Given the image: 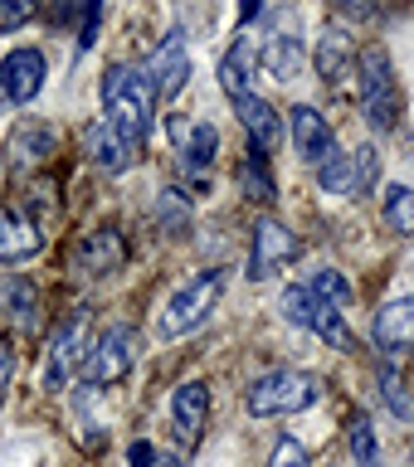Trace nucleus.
<instances>
[{"mask_svg": "<svg viewBox=\"0 0 414 467\" xmlns=\"http://www.w3.org/2000/svg\"><path fill=\"white\" fill-rule=\"evenodd\" d=\"M132 360H137V331H132L127 321H117V327H108L93 341V350H88L83 379L88 385H117V379L132 370Z\"/></svg>", "mask_w": 414, "mask_h": 467, "instance_id": "nucleus-6", "label": "nucleus"}, {"mask_svg": "<svg viewBox=\"0 0 414 467\" xmlns=\"http://www.w3.org/2000/svg\"><path fill=\"white\" fill-rule=\"evenodd\" d=\"M269 467H313V452H307L292 433H283L269 452Z\"/></svg>", "mask_w": 414, "mask_h": 467, "instance_id": "nucleus-30", "label": "nucleus"}, {"mask_svg": "<svg viewBox=\"0 0 414 467\" xmlns=\"http://www.w3.org/2000/svg\"><path fill=\"white\" fill-rule=\"evenodd\" d=\"M234 112H239V122L249 131V146H254V156L269 161L278 151V141H283V117L273 112V102H263V98H239L234 102Z\"/></svg>", "mask_w": 414, "mask_h": 467, "instance_id": "nucleus-11", "label": "nucleus"}, {"mask_svg": "<svg viewBox=\"0 0 414 467\" xmlns=\"http://www.w3.org/2000/svg\"><path fill=\"white\" fill-rule=\"evenodd\" d=\"M307 287H313V297H322L327 306H336V312H346L351 297H356V292H351V283H346V277L336 273V268H317Z\"/></svg>", "mask_w": 414, "mask_h": 467, "instance_id": "nucleus-27", "label": "nucleus"}, {"mask_svg": "<svg viewBox=\"0 0 414 467\" xmlns=\"http://www.w3.org/2000/svg\"><path fill=\"white\" fill-rule=\"evenodd\" d=\"M127 462H132V467H156V448H152V443H142V438H137V443L127 448Z\"/></svg>", "mask_w": 414, "mask_h": 467, "instance_id": "nucleus-34", "label": "nucleus"}, {"mask_svg": "<svg viewBox=\"0 0 414 467\" xmlns=\"http://www.w3.org/2000/svg\"><path fill=\"white\" fill-rule=\"evenodd\" d=\"M346 443H351V458H356L361 467H380V443H376V429H371L366 414H356L346 423Z\"/></svg>", "mask_w": 414, "mask_h": 467, "instance_id": "nucleus-28", "label": "nucleus"}, {"mask_svg": "<svg viewBox=\"0 0 414 467\" xmlns=\"http://www.w3.org/2000/svg\"><path fill=\"white\" fill-rule=\"evenodd\" d=\"M166 131H171V141L181 146V156H186L190 171H205L215 161V151H219V131L210 122H190V117L175 112L171 122H166Z\"/></svg>", "mask_w": 414, "mask_h": 467, "instance_id": "nucleus-15", "label": "nucleus"}, {"mask_svg": "<svg viewBox=\"0 0 414 467\" xmlns=\"http://www.w3.org/2000/svg\"><path fill=\"white\" fill-rule=\"evenodd\" d=\"M313 64H317V73L327 83H346V73H351V35L327 29V35L317 39V49H313Z\"/></svg>", "mask_w": 414, "mask_h": 467, "instance_id": "nucleus-21", "label": "nucleus"}, {"mask_svg": "<svg viewBox=\"0 0 414 467\" xmlns=\"http://www.w3.org/2000/svg\"><path fill=\"white\" fill-rule=\"evenodd\" d=\"M239 185H244V195L254 200V204H269V200L278 195L273 171H269V161H263V156H244V166H239Z\"/></svg>", "mask_w": 414, "mask_h": 467, "instance_id": "nucleus-25", "label": "nucleus"}, {"mask_svg": "<svg viewBox=\"0 0 414 467\" xmlns=\"http://www.w3.org/2000/svg\"><path fill=\"white\" fill-rule=\"evenodd\" d=\"M313 331H317V336H322V341H327L332 350H342V356H351V350H356V336H351L346 317L336 312V306H327V302L317 306V317H313Z\"/></svg>", "mask_w": 414, "mask_h": 467, "instance_id": "nucleus-24", "label": "nucleus"}, {"mask_svg": "<svg viewBox=\"0 0 414 467\" xmlns=\"http://www.w3.org/2000/svg\"><path fill=\"white\" fill-rule=\"evenodd\" d=\"M122 258H127V244H122V234H117V229H93L79 244V254H73V263H79L83 273H93V277L117 273V268H122Z\"/></svg>", "mask_w": 414, "mask_h": 467, "instance_id": "nucleus-16", "label": "nucleus"}, {"mask_svg": "<svg viewBox=\"0 0 414 467\" xmlns=\"http://www.w3.org/2000/svg\"><path fill=\"white\" fill-rule=\"evenodd\" d=\"M44 78H49V64H44L39 49H10L5 58H0V102L39 98Z\"/></svg>", "mask_w": 414, "mask_h": 467, "instance_id": "nucleus-9", "label": "nucleus"}, {"mask_svg": "<svg viewBox=\"0 0 414 467\" xmlns=\"http://www.w3.org/2000/svg\"><path fill=\"white\" fill-rule=\"evenodd\" d=\"M102 108H108L102 122H112L122 137L142 141L146 131H152V122H156V83H152V73L137 68V64H112L108 78H102Z\"/></svg>", "mask_w": 414, "mask_h": 467, "instance_id": "nucleus-1", "label": "nucleus"}, {"mask_svg": "<svg viewBox=\"0 0 414 467\" xmlns=\"http://www.w3.org/2000/svg\"><path fill=\"white\" fill-rule=\"evenodd\" d=\"M83 151H88V161H93L98 171H112V175H122V171L137 166V141L122 137L112 122H93V127H88L83 131Z\"/></svg>", "mask_w": 414, "mask_h": 467, "instance_id": "nucleus-10", "label": "nucleus"}, {"mask_svg": "<svg viewBox=\"0 0 414 467\" xmlns=\"http://www.w3.org/2000/svg\"><path fill=\"white\" fill-rule=\"evenodd\" d=\"M156 467H181V462H175V458H156Z\"/></svg>", "mask_w": 414, "mask_h": 467, "instance_id": "nucleus-36", "label": "nucleus"}, {"mask_svg": "<svg viewBox=\"0 0 414 467\" xmlns=\"http://www.w3.org/2000/svg\"><path fill=\"white\" fill-rule=\"evenodd\" d=\"M254 58H259V49L249 44L244 35L234 39V49L219 58V88L239 102V98H249V73H254Z\"/></svg>", "mask_w": 414, "mask_h": 467, "instance_id": "nucleus-20", "label": "nucleus"}, {"mask_svg": "<svg viewBox=\"0 0 414 467\" xmlns=\"http://www.w3.org/2000/svg\"><path fill=\"white\" fill-rule=\"evenodd\" d=\"M88 360V336H83V317H69L64 327H54L49 346H44V389H64Z\"/></svg>", "mask_w": 414, "mask_h": 467, "instance_id": "nucleus-7", "label": "nucleus"}, {"mask_svg": "<svg viewBox=\"0 0 414 467\" xmlns=\"http://www.w3.org/2000/svg\"><path fill=\"white\" fill-rule=\"evenodd\" d=\"M317 306H322V297H313V287L307 283H298V287H288L283 292V302H278V312H283L292 327H307L313 331V317H317Z\"/></svg>", "mask_w": 414, "mask_h": 467, "instance_id": "nucleus-29", "label": "nucleus"}, {"mask_svg": "<svg viewBox=\"0 0 414 467\" xmlns=\"http://www.w3.org/2000/svg\"><path fill=\"white\" fill-rule=\"evenodd\" d=\"M35 312H39V292L29 277H5L0 283V317H10L15 327H35Z\"/></svg>", "mask_w": 414, "mask_h": 467, "instance_id": "nucleus-22", "label": "nucleus"}, {"mask_svg": "<svg viewBox=\"0 0 414 467\" xmlns=\"http://www.w3.org/2000/svg\"><path fill=\"white\" fill-rule=\"evenodd\" d=\"M10 370H15V356H10V346L0 341V400H5V389H10Z\"/></svg>", "mask_w": 414, "mask_h": 467, "instance_id": "nucleus-35", "label": "nucleus"}, {"mask_svg": "<svg viewBox=\"0 0 414 467\" xmlns=\"http://www.w3.org/2000/svg\"><path fill=\"white\" fill-rule=\"evenodd\" d=\"M386 224H390V234H400V239H414V190L409 185H390Z\"/></svg>", "mask_w": 414, "mask_h": 467, "instance_id": "nucleus-26", "label": "nucleus"}, {"mask_svg": "<svg viewBox=\"0 0 414 467\" xmlns=\"http://www.w3.org/2000/svg\"><path fill=\"white\" fill-rule=\"evenodd\" d=\"M259 58H263V68H269L278 83H292V78H298V68H303V44L292 35H273L269 44H263Z\"/></svg>", "mask_w": 414, "mask_h": 467, "instance_id": "nucleus-23", "label": "nucleus"}, {"mask_svg": "<svg viewBox=\"0 0 414 467\" xmlns=\"http://www.w3.org/2000/svg\"><path fill=\"white\" fill-rule=\"evenodd\" d=\"M54 151V131L44 127V122H20L10 131V141H5V156H10V166L15 171H29V166H39L44 156Z\"/></svg>", "mask_w": 414, "mask_h": 467, "instance_id": "nucleus-19", "label": "nucleus"}, {"mask_svg": "<svg viewBox=\"0 0 414 467\" xmlns=\"http://www.w3.org/2000/svg\"><path fill=\"white\" fill-rule=\"evenodd\" d=\"M219 297H225V273H219V268L196 273V277H190V283L166 302V312H161V331H166V336L196 331L200 321L215 312V302H219Z\"/></svg>", "mask_w": 414, "mask_h": 467, "instance_id": "nucleus-4", "label": "nucleus"}, {"mask_svg": "<svg viewBox=\"0 0 414 467\" xmlns=\"http://www.w3.org/2000/svg\"><path fill=\"white\" fill-rule=\"evenodd\" d=\"M98 20H102V5H88V10H83V35H79V54H83V49H93Z\"/></svg>", "mask_w": 414, "mask_h": 467, "instance_id": "nucleus-33", "label": "nucleus"}, {"mask_svg": "<svg viewBox=\"0 0 414 467\" xmlns=\"http://www.w3.org/2000/svg\"><path fill=\"white\" fill-rule=\"evenodd\" d=\"M380 400H386L400 419H409V404H405V394H400V375H395V370H380Z\"/></svg>", "mask_w": 414, "mask_h": 467, "instance_id": "nucleus-31", "label": "nucleus"}, {"mask_svg": "<svg viewBox=\"0 0 414 467\" xmlns=\"http://www.w3.org/2000/svg\"><path fill=\"white\" fill-rule=\"evenodd\" d=\"M292 258H298V239H292L278 219H259L254 224V248H249V277L263 283V277H273L278 268H288Z\"/></svg>", "mask_w": 414, "mask_h": 467, "instance_id": "nucleus-8", "label": "nucleus"}, {"mask_svg": "<svg viewBox=\"0 0 414 467\" xmlns=\"http://www.w3.org/2000/svg\"><path fill=\"white\" fill-rule=\"evenodd\" d=\"M380 181V151L376 146H356V151H336L317 166V185L327 190V195H342V200H361L371 195Z\"/></svg>", "mask_w": 414, "mask_h": 467, "instance_id": "nucleus-5", "label": "nucleus"}, {"mask_svg": "<svg viewBox=\"0 0 414 467\" xmlns=\"http://www.w3.org/2000/svg\"><path fill=\"white\" fill-rule=\"evenodd\" d=\"M317 379L303 375V370H273L254 379L249 389V414L254 419H283V414H303V409L317 404Z\"/></svg>", "mask_w": 414, "mask_h": 467, "instance_id": "nucleus-2", "label": "nucleus"}, {"mask_svg": "<svg viewBox=\"0 0 414 467\" xmlns=\"http://www.w3.org/2000/svg\"><path fill=\"white\" fill-rule=\"evenodd\" d=\"M44 248L39 224H29L15 210H0V263H25Z\"/></svg>", "mask_w": 414, "mask_h": 467, "instance_id": "nucleus-18", "label": "nucleus"}, {"mask_svg": "<svg viewBox=\"0 0 414 467\" xmlns=\"http://www.w3.org/2000/svg\"><path fill=\"white\" fill-rule=\"evenodd\" d=\"M356 73H361V108H366V122L376 131H390L395 117H400V93H395V68H390V54L371 44L361 58H356Z\"/></svg>", "mask_w": 414, "mask_h": 467, "instance_id": "nucleus-3", "label": "nucleus"}, {"mask_svg": "<svg viewBox=\"0 0 414 467\" xmlns=\"http://www.w3.org/2000/svg\"><path fill=\"white\" fill-rule=\"evenodd\" d=\"M292 146H298V156L303 161H327L336 156V137H332V127H327V117H322L317 108H292Z\"/></svg>", "mask_w": 414, "mask_h": 467, "instance_id": "nucleus-14", "label": "nucleus"}, {"mask_svg": "<svg viewBox=\"0 0 414 467\" xmlns=\"http://www.w3.org/2000/svg\"><path fill=\"white\" fill-rule=\"evenodd\" d=\"M152 83H156V98H175L186 88V78H190V64H186V44H181V35H171L161 49L152 54Z\"/></svg>", "mask_w": 414, "mask_h": 467, "instance_id": "nucleus-17", "label": "nucleus"}, {"mask_svg": "<svg viewBox=\"0 0 414 467\" xmlns=\"http://www.w3.org/2000/svg\"><path fill=\"white\" fill-rule=\"evenodd\" d=\"M376 346L390 356H414V297L386 302L376 312Z\"/></svg>", "mask_w": 414, "mask_h": 467, "instance_id": "nucleus-12", "label": "nucleus"}, {"mask_svg": "<svg viewBox=\"0 0 414 467\" xmlns=\"http://www.w3.org/2000/svg\"><path fill=\"white\" fill-rule=\"evenodd\" d=\"M25 20H35L29 0H0V29H20Z\"/></svg>", "mask_w": 414, "mask_h": 467, "instance_id": "nucleus-32", "label": "nucleus"}, {"mask_svg": "<svg viewBox=\"0 0 414 467\" xmlns=\"http://www.w3.org/2000/svg\"><path fill=\"white\" fill-rule=\"evenodd\" d=\"M171 423H175V433H181L186 443H196V438L205 433V423H210V389H205L200 379L175 385V394H171Z\"/></svg>", "mask_w": 414, "mask_h": 467, "instance_id": "nucleus-13", "label": "nucleus"}]
</instances>
